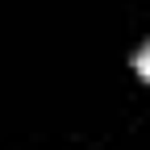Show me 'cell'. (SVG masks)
<instances>
[{
	"label": "cell",
	"instance_id": "cell-1",
	"mask_svg": "<svg viewBox=\"0 0 150 150\" xmlns=\"http://www.w3.org/2000/svg\"><path fill=\"white\" fill-rule=\"evenodd\" d=\"M134 71H138V75H142V79L150 83V42H146V46H142V50L134 54Z\"/></svg>",
	"mask_w": 150,
	"mask_h": 150
}]
</instances>
